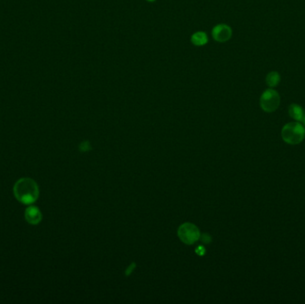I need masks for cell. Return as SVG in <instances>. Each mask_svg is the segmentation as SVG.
Instances as JSON below:
<instances>
[{
  "label": "cell",
  "instance_id": "obj_1",
  "mask_svg": "<svg viewBox=\"0 0 305 304\" xmlns=\"http://www.w3.org/2000/svg\"><path fill=\"white\" fill-rule=\"evenodd\" d=\"M13 194L20 203L32 204L39 198V185L30 178H22L13 185Z\"/></svg>",
  "mask_w": 305,
  "mask_h": 304
},
{
  "label": "cell",
  "instance_id": "obj_2",
  "mask_svg": "<svg viewBox=\"0 0 305 304\" xmlns=\"http://www.w3.org/2000/svg\"><path fill=\"white\" fill-rule=\"evenodd\" d=\"M281 137L288 145H298L305 139V127L299 122H289L282 128Z\"/></svg>",
  "mask_w": 305,
  "mask_h": 304
},
{
  "label": "cell",
  "instance_id": "obj_3",
  "mask_svg": "<svg viewBox=\"0 0 305 304\" xmlns=\"http://www.w3.org/2000/svg\"><path fill=\"white\" fill-rule=\"evenodd\" d=\"M280 105V97L279 93L273 88H268L261 94L260 98V106L266 113H273L279 108Z\"/></svg>",
  "mask_w": 305,
  "mask_h": 304
},
{
  "label": "cell",
  "instance_id": "obj_4",
  "mask_svg": "<svg viewBox=\"0 0 305 304\" xmlns=\"http://www.w3.org/2000/svg\"><path fill=\"white\" fill-rule=\"evenodd\" d=\"M179 237L182 239V242L191 244L198 240L200 237L199 230L195 225L186 223L181 226L179 229Z\"/></svg>",
  "mask_w": 305,
  "mask_h": 304
},
{
  "label": "cell",
  "instance_id": "obj_5",
  "mask_svg": "<svg viewBox=\"0 0 305 304\" xmlns=\"http://www.w3.org/2000/svg\"><path fill=\"white\" fill-rule=\"evenodd\" d=\"M212 38L214 40H216L217 42L224 43L231 39L232 30L229 25L221 23L212 29Z\"/></svg>",
  "mask_w": 305,
  "mask_h": 304
},
{
  "label": "cell",
  "instance_id": "obj_6",
  "mask_svg": "<svg viewBox=\"0 0 305 304\" xmlns=\"http://www.w3.org/2000/svg\"><path fill=\"white\" fill-rule=\"evenodd\" d=\"M25 220L31 225H38L42 221V213L36 206H29L25 211Z\"/></svg>",
  "mask_w": 305,
  "mask_h": 304
},
{
  "label": "cell",
  "instance_id": "obj_7",
  "mask_svg": "<svg viewBox=\"0 0 305 304\" xmlns=\"http://www.w3.org/2000/svg\"><path fill=\"white\" fill-rule=\"evenodd\" d=\"M288 114L289 116L296 120L297 122H303V121L305 119V112L304 108L301 106L297 105V104H292L288 107Z\"/></svg>",
  "mask_w": 305,
  "mask_h": 304
},
{
  "label": "cell",
  "instance_id": "obj_8",
  "mask_svg": "<svg viewBox=\"0 0 305 304\" xmlns=\"http://www.w3.org/2000/svg\"><path fill=\"white\" fill-rule=\"evenodd\" d=\"M191 42L197 47L204 46V45L207 44V34L203 31H197L191 37Z\"/></svg>",
  "mask_w": 305,
  "mask_h": 304
},
{
  "label": "cell",
  "instance_id": "obj_9",
  "mask_svg": "<svg viewBox=\"0 0 305 304\" xmlns=\"http://www.w3.org/2000/svg\"><path fill=\"white\" fill-rule=\"evenodd\" d=\"M281 80V77L278 71H270L266 76V84L269 88H276Z\"/></svg>",
  "mask_w": 305,
  "mask_h": 304
},
{
  "label": "cell",
  "instance_id": "obj_10",
  "mask_svg": "<svg viewBox=\"0 0 305 304\" xmlns=\"http://www.w3.org/2000/svg\"><path fill=\"white\" fill-rule=\"evenodd\" d=\"M146 1H148V2H154L155 0H146Z\"/></svg>",
  "mask_w": 305,
  "mask_h": 304
},
{
  "label": "cell",
  "instance_id": "obj_11",
  "mask_svg": "<svg viewBox=\"0 0 305 304\" xmlns=\"http://www.w3.org/2000/svg\"><path fill=\"white\" fill-rule=\"evenodd\" d=\"M303 122H304V126H305V119H304V121H303Z\"/></svg>",
  "mask_w": 305,
  "mask_h": 304
}]
</instances>
